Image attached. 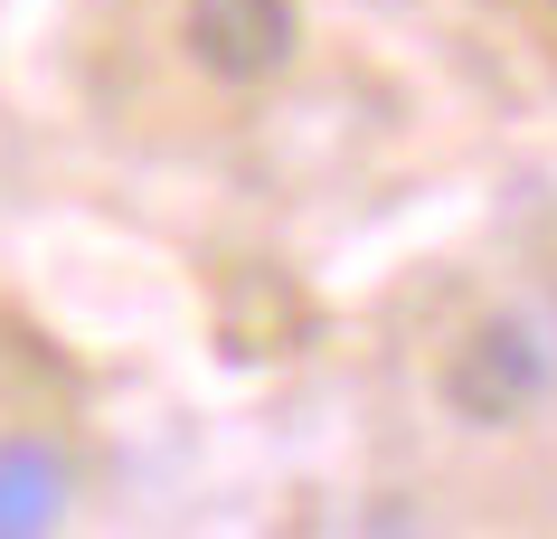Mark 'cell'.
<instances>
[{
	"label": "cell",
	"instance_id": "obj_2",
	"mask_svg": "<svg viewBox=\"0 0 557 539\" xmlns=\"http://www.w3.org/2000/svg\"><path fill=\"white\" fill-rule=\"evenodd\" d=\"M529 369H539V359L520 351V331H472L463 359H454V397H463L472 417H510L529 397Z\"/></svg>",
	"mask_w": 557,
	"mask_h": 539
},
{
	"label": "cell",
	"instance_id": "obj_1",
	"mask_svg": "<svg viewBox=\"0 0 557 539\" xmlns=\"http://www.w3.org/2000/svg\"><path fill=\"white\" fill-rule=\"evenodd\" d=\"M294 0H189V58L227 86H256L294 58Z\"/></svg>",
	"mask_w": 557,
	"mask_h": 539
},
{
	"label": "cell",
	"instance_id": "obj_3",
	"mask_svg": "<svg viewBox=\"0 0 557 539\" xmlns=\"http://www.w3.org/2000/svg\"><path fill=\"white\" fill-rule=\"evenodd\" d=\"M66 502V474L48 445H0V530H48Z\"/></svg>",
	"mask_w": 557,
	"mask_h": 539
}]
</instances>
